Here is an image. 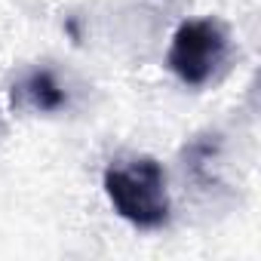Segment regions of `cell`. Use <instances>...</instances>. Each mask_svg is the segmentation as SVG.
I'll return each mask as SVG.
<instances>
[{
  "label": "cell",
  "mask_w": 261,
  "mask_h": 261,
  "mask_svg": "<svg viewBox=\"0 0 261 261\" xmlns=\"http://www.w3.org/2000/svg\"><path fill=\"white\" fill-rule=\"evenodd\" d=\"M105 194L120 218L136 227H163L169 221L166 172L154 157L117 160L105 169Z\"/></svg>",
  "instance_id": "cell-1"
},
{
  "label": "cell",
  "mask_w": 261,
  "mask_h": 261,
  "mask_svg": "<svg viewBox=\"0 0 261 261\" xmlns=\"http://www.w3.org/2000/svg\"><path fill=\"white\" fill-rule=\"evenodd\" d=\"M224 59H227L224 25L215 19H191L178 25L166 65L185 86H203L212 80V74L221 68Z\"/></svg>",
  "instance_id": "cell-2"
},
{
  "label": "cell",
  "mask_w": 261,
  "mask_h": 261,
  "mask_svg": "<svg viewBox=\"0 0 261 261\" xmlns=\"http://www.w3.org/2000/svg\"><path fill=\"white\" fill-rule=\"evenodd\" d=\"M13 105L37 114H56L68 105V89L49 68H34L13 86Z\"/></svg>",
  "instance_id": "cell-3"
}]
</instances>
